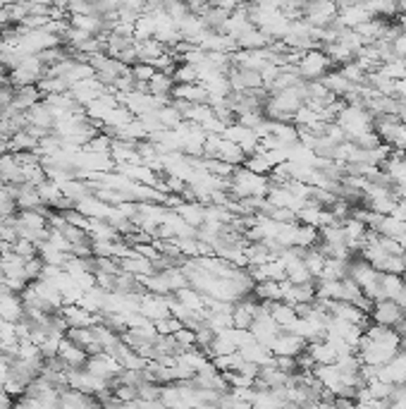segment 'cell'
Listing matches in <instances>:
<instances>
[{"instance_id": "ba28073f", "label": "cell", "mask_w": 406, "mask_h": 409, "mask_svg": "<svg viewBox=\"0 0 406 409\" xmlns=\"http://www.w3.org/2000/svg\"><path fill=\"white\" fill-rule=\"evenodd\" d=\"M378 378L392 383V386H399V383H406V352L399 350L387 364H383L378 369Z\"/></svg>"}, {"instance_id": "9c48e42d", "label": "cell", "mask_w": 406, "mask_h": 409, "mask_svg": "<svg viewBox=\"0 0 406 409\" xmlns=\"http://www.w3.org/2000/svg\"><path fill=\"white\" fill-rule=\"evenodd\" d=\"M58 356H60V359L67 364V371L75 369V366H84V364H86V359H88L86 352L81 350L79 345L72 343V340H67V338H62V340H60Z\"/></svg>"}, {"instance_id": "5b68a950", "label": "cell", "mask_w": 406, "mask_h": 409, "mask_svg": "<svg viewBox=\"0 0 406 409\" xmlns=\"http://www.w3.org/2000/svg\"><path fill=\"white\" fill-rule=\"evenodd\" d=\"M306 350V340L301 338V335H296L294 330L289 328H282L278 333V338L273 340V345H270V352L273 354H291L296 356L299 352Z\"/></svg>"}, {"instance_id": "8fae6325", "label": "cell", "mask_w": 406, "mask_h": 409, "mask_svg": "<svg viewBox=\"0 0 406 409\" xmlns=\"http://www.w3.org/2000/svg\"><path fill=\"white\" fill-rule=\"evenodd\" d=\"M10 3H12V0H0V8H8Z\"/></svg>"}, {"instance_id": "52a82bcc", "label": "cell", "mask_w": 406, "mask_h": 409, "mask_svg": "<svg viewBox=\"0 0 406 409\" xmlns=\"http://www.w3.org/2000/svg\"><path fill=\"white\" fill-rule=\"evenodd\" d=\"M175 89H177V82H175L173 72L155 70V75L148 79V94L160 98V101H173Z\"/></svg>"}, {"instance_id": "7a4b0ae2", "label": "cell", "mask_w": 406, "mask_h": 409, "mask_svg": "<svg viewBox=\"0 0 406 409\" xmlns=\"http://www.w3.org/2000/svg\"><path fill=\"white\" fill-rule=\"evenodd\" d=\"M368 316H371L373 323L387 325V328L397 330V325L406 318V307L392 297H383V299H376V302H373Z\"/></svg>"}, {"instance_id": "277c9868", "label": "cell", "mask_w": 406, "mask_h": 409, "mask_svg": "<svg viewBox=\"0 0 406 409\" xmlns=\"http://www.w3.org/2000/svg\"><path fill=\"white\" fill-rule=\"evenodd\" d=\"M227 79H230V84H232L234 91H242V89H263V86H265V79H263L261 72L253 70V67H246V65L237 63V60H234L232 70L227 72Z\"/></svg>"}, {"instance_id": "6da1fadb", "label": "cell", "mask_w": 406, "mask_h": 409, "mask_svg": "<svg viewBox=\"0 0 406 409\" xmlns=\"http://www.w3.org/2000/svg\"><path fill=\"white\" fill-rule=\"evenodd\" d=\"M294 70L301 79L318 82L335 70V63L327 58V53L322 48H311V50H306V53H301L299 58H296Z\"/></svg>"}, {"instance_id": "8992f818", "label": "cell", "mask_w": 406, "mask_h": 409, "mask_svg": "<svg viewBox=\"0 0 406 409\" xmlns=\"http://www.w3.org/2000/svg\"><path fill=\"white\" fill-rule=\"evenodd\" d=\"M27 120H29V125L53 132L55 122H58V115H55L53 106H50V103H46L44 98H41L39 103H34V106H31L29 111H27Z\"/></svg>"}, {"instance_id": "30bf717a", "label": "cell", "mask_w": 406, "mask_h": 409, "mask_svg": "<svg viewBox=\"0 0 406 409\" xmlns=\"http://www.w3.org/2000/svg\"><path fill=\"white\" fill-rule=\"evenodd\" d=\"M44 98V91L39 89V84H27V86H17L14 89V98L12 106L19 108V111H29L34 103H39Z\"/></svg>"}, {"instance_id": "3957f363", "label": "cell", "mask_w": 406, "mask_h": 409, "mask_svg": "<svg viewBox=\"0 0 406 409\" xmlns=\"http://www.w3.org/2000/svg\"><path fill=\"white\" fill-rule=\"evenodd\" d=\"M44 77H46V65L39 60V55H24V58L10 70V82H12L14 86L39 84Z\"/></svg>"}]
</instances>
